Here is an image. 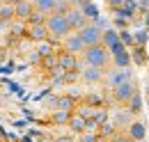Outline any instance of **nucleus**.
<instances>
[{
	"label": "nucleus",
	"instance_id": "f257e3e1",
	"mask_svg": "<svg viewBox=\"0 0 149 142\" xmlns=\"http://www.w3.org/2000/svg\"><path fill=\"white\" fill-rule=\"evenodd\" d=\"M80 60H83L85 67H99V69H108L112 64V55L103 44L87 46V48L83 51V55H80Z\"/></svg>",
	"mask_w": 149,
	"mask_h": 142
},
{
	"label": "nucleus",
	"instance_id": "f03ea898",
	"mask_svg": "<svg viewBox=\"0 0 149 142\" xmlns=\"http://www.w3.org/2000/svg\"><path fill=\"white\" fill-rule=\"evenodd\" d=\"M46 28H48V32H51V39H53V41H62V39H67V37L74 32V28H71V23H69L67 14H62V12H53V14H48Z\"/></svg>",
	"mask_w": 149,
	"mask_h": 142
},
{
	"label": "nucleus",
	"instance_id": "7ed1b4c3",
	"mask_svg": "<svg viewBox=\"0 0 149 142\" xmlns=\"http://www.w3.org/2000/svg\"><path fill=\"white\" fill-rule=\"evenodd\" d=\"M129 80H133L131 69H117V67H112V69H108V73H106L103 85H106L108 92H112V89H117L119 85H124V83H129Z\"/></svg>",
	"mask_w": 149,
	"mask_h": 142
},
{
	"label": "nucleus",
	"instance_id": "20e7f679",
	"mask_svg": "<svg viewBox=\"0 0 149 142\" xmlns=\"http://www.w3.org/2000/svg\"><path fill=\"white\" fill-rule=\"evenodd\" d=\"M57 64L62 73H69V71H83V60L74 53H67V51H57Z\"/></svg>",
	"mask_w": 149,
	"mask_h": 142
},
{
	"label": "nucleus",
	"instance_id": "39448f33",
	"mask_svg": "<svg viewBox=\"0 0 149 142\" xmlns=\"http://www.w3.org/2000/svg\"><path fill=\"white\" fill-rule=\"evenodd\" d=\"M110 55H112V67H117V69H129L131 64H133L131 48H126L124 44H119L117 48H112Z\"/></svg>",
	"mask_w": 149,
	"mask_h": 142
},
{
	"label": "nucleus",
	"instance_id": "423d86ee",
	"mask_svg": "<svg viewBox=\"0 0 149 142\" xmlns=\"http://www.w3.org/2000/svg\"><path fill=\"white\" fill-rule=\"evenodd\" d=\"M138 92V85H135V80H129V83H124V85H119L117 89H112V101L115 103H122V106H126L131 101V96Z\"/></svg>",
	"mask_w": 149,
	"mask_h": 142
},
{
	"label": "nucleus",
	"instance_id": "0eeeda50",
	"mask_svg": "<svg viewBox=\"0 0 149 142\" xmlns=\"http://www.w3.org/2000/svg\"><path fill=\"white\" fill-rule=\"evenodd\" d=\"M76 32H80L83 41H85V46H96V44L103 41V30H101L99 25H94L92 21H90L83 30H76Z\"/></svg>",
	"mask_w": 149,
	"mask_h": 142
},
{
	"label": "nucleus",
	"instance_id": "6e6552de",
	"mask_svg": "<svg viewBox=\"0 0 149 142\" xmlns=\"http://www.w3.org/2000/svg\"><path fill=\"white\" fill-rule=\"evenodd\" d=\"M106 73L108 69H99V67H83L80 71V80L85 85H101L106 80Z\"/></svg>",
	"mask_w": 149,
	"mask_h": 142
},
{
	"label": "nucleus",
	"instance_id": "1a4fd4ad",
	"mask_svg": "<svg viewBox=\"0 0 149 142\" xmlns=\"http://www.w3.org/2000/svg\"><path fill=\"white\" fill-rule=\"evenodd\" d=\"M110 119H112V124L122 131V128H129L138 117H133V115L129 112V108L124 106V108H115V110H110Z\"/></svg>",
	"mask_w": 149,
	"mask_h": 142
},
{
	"label": "nucleus",
	"instance_id": "9d476101",
	"mask_svg": "<svg viewBox=\"0 0 149 142\" xmlns=\"http://www.w3.org/2000/svg\"><path fill=\"white\" fill-rule=\"evenodd\" d=\"M87 46H85V41H83V37L80 32H71V35L67 37V39H62V51H67V53H74V55H83Z\"/></svg>",
	"mask_w": 149,
	"mask_h": 142
},
{
	"label": "nucleus",
	"instance_id": "9b49d317",
	"mask_svg": "<svg viewBox=\"0 0 149 142\" xmlns=\"http://www.w3.org/2000/svg\"><path fill=\"white\" fill-rule=\"evenodd\" d=\"M126 135H129L133 142L147 140V122H145V119H135V122L126 128Z\"/></svg>",
	"mask_w": 149,
	"mask_h": 142
},
{
	"label": "nucleus",
	"instance_id": "f8f14e48",
	"mask_svg": "<svg viewBox=\"0 0 149 142\" xmlns=\"http://www.w3.org/2000/svg\"><path fill=\"white\" fill-rule=\"evenodd\" d=\"M67 18H69V23H71V28H74V30H83V28L90 23V18L83 14V9H80V7H71V9L67 12Z\"/></svg>",
	"mask_w": 149,
	"mask_h": 142
},
{
	"label": "nucleus",
	"instance_id": "ddd939ff",
	"mask_svg": "<svg viewBox=\"0 0 149 142\" xmlns=\"http://www.w3.org/2000/svg\"><path fill=\"white\" fill-rule=\"evenodd\" d=\"M28 39L35 41V44H41V41L51 39V32H48L46 25H28Z\"/></svg>",
	"mask_w": 149,
	"mask_h": 142
},
{
	"label": "nucleus",
	"instance_id": "4468645a",
	"mask_svg": "<svg viewBox=\"0 0 149 142\" xmlns=\"http://www.w3.org/2000/svg\"><path fill=\"white\" fill-rule=\"evenodd\" d=\"M35 9H37V7H35V2H32V0H23V2H19V5H16V18L28 23V21H30V16L35 14Z\"/></svg>",
	"mask_w": 149,
	"mask_h": 142
},
{
	"label": "nucleus",
	"instance_id": "2eb2a0df",
	"mask_svg": "<svg viewBox=\"0 0 149 142\" xmlns=\"http://www.w3.org/2000/svg\"><path fill=\"white\" fill-rule=\"evenodd\" d=\"M67 128H69V133H71V135H76V138H78L80 133H85V131H87V119L74 112V117H71V122L67 124Z\"/></svg>",
	"mask_w": 149,
	"mask_h": 142
},
{
	"label": "nucleus",
	"instance_id": "dca6fc26",
	"mask_svg": "<svg viewBox=\"0 0 149 142\" xmlns=\"http://www.w3.org/2000/svg\"><path fill=\"white\" fill-rule=\"evenodd\" d=\"M108 51L112 48H117L119 44H122V39H119V30H115V28H108V30H103V41H101Z\"/></svg>",
	"mask_w": 149,
	"mask_h": 142
},
{
	"label": "nucleus",
	"instance_id": "f3484780",
	"mask_svg": "<svg viewBox=\"0 0 149 142\" xmlns=\"http://www.w3.org/2000/svg\"><path fill=\"white\" fill-rule=\"evenodd\" d=\"M131 57H133V64H138V67H145V64L149 62L147 46H133V48H131Z\"/></svg>",
	"mask_w": 149,
	"mask_h": 142
},
{
	"label": "nucleus",
	"instance_id": "a211bd4d",
	"mask_svg": "<svg viewBox=\"0 0 149 142\" xmlns=\"http://www.w3.org/2000/svg\"><path fill=\"white\" fill-rule=\"evenodd\" d=\"M96 133L103 138V140H110V138H115L117 133H119V128L112 124V119H108V122H103V124H99V128H96Z\"/></svg>",
	"mask_w": 149,
	"mask_h": 142
},
{
	"label": "nucleus",
	"instance_id": "6ab92c4d",
	"mask_svg": "<svg viewBox=\"0 0 149 142\" xmlns=\"http://www.w3.org/2000/svg\"><path fill=\"white\" fill-rule=\"evenodd\" d=\"M126 108H129V112L133 115V117H138V115L142 112V108H145V103H142V94L135 92V94L131 96V101L126 103Z\"/></svg>",
	"mask_w": 149,
	"mask_h": 142
},
{
	"label": "nucleus",
	"instance_id": "aec40b11",
	"mask_svg": "<svg viewBox=\"0 0 149 142\" xmlns=\"http://www.w3.org/2000/svg\"><path fill=\"white\" fill-rule=\"evenodd\" d=\"M71 117H74V112H69V110H55V112L51 115V122L55 126H67L71 122Z\"/></svg>",
	"mask_w": 149,
	"mask_h": 142
},
{
	"label": "nucleus",
	"instance_id": "412c9836",
	"mask_svg": "<svg viewBox=\"0 0 149 142\" xmlns=\"http://www.w3.org/2000/svg\"><path fill=\"white\" fill-rule=\"evenodd\" d=\"M80 9H83V14L90 18V21H96V18L101 16V12H99V7L94 5L92 0H83L80 2Z\"/></svg>",
	"mask_w": 149,
	"mask_h": 142
},
{
	"label": "nucleus",
	"instance_id": "4be33fe9",
	"mask_svg": "<svg viewBox=\"0 0 149 142\" xmlns=\"http://www.w3.org/2000/svg\"><path fill=\"white\" fill-rule=\"evenodd\" d=\"M9 32H12L14 37H28V23L14 18V21L9 23Z\"/></svg>",
	"mask_w": 149,
	"mask_h": 142
},
{
	"label": "nucleus",
	"instance_id": "5701e85b",
	"mask_svg": "<svg viewBox=\"0 0 149 142\" xmlns=\"http://www.w3.org/2000/svg\"><path fill=\"white\" fill-rule=\"evenodd\" d=\"M0 18L7 21V23H12V21L16 18V5H12V2L0 5Z\"/></svg>",
	"mask_w": 149,
	"mask_h": 142
},
{
	"label": "nucleus",
	"instance_id": "b1692460",
	"mask_svg": "<svg viewBox=\"0 0 149 142\" xmlns=\"http://www.w3.org/2000/svg\"><path fill=\"white\" fill-rule=\"evenodd\" d=\"M103 101H106V96H103V92H87L85 94V99H83V103H87V106H103Z\"/></svg>",
	"mask_w": 149,
	"mask_h": 142
},
{
	"label": "nucleus",
	"instance_id": "393cba45",
	"mask_svg": "<svg viewBox=\"0 0 149 142\" xmlns=\"http://www.w3.org/2000/svg\"><path fill=\"white\" fill-rule=\"evenodd\" d=\"M74 106H76V99H71L69 94H64V96H57L55 110H69V112H74Z\"/></svg>",
	"mask_w": 149,
	"mask_h": 142
},
{
	"label": "nucleus",
	"instance_id": "a878e982",
	"mask_svg": "<svg viewBox=\"0 0 149 142\" xmlns=\"http://www.w3.org/2000/svg\"><path fill=\"white\" fill-rule=\"evenodd\" d=\"M32 2L39 12H46V14H53L57 7V0H32Z\"/></svg>",
	"mask_w": 149,
	"mask_h": 142
},
{
	"label": "nucleus",
	"instance_id": "bb28decb",
	"mask_svg": "<svg viewBox=\"0 0 149 142\" xmlns=\"http://www.w3.org/2000/svg\"><path fill=\"white\" fill-rule=\"evenodd\" d=\"M119 39H122V44H124L126 48H133V46H135V32H131L129 28H126V30H119Z\"/></svg>",
	"mask_w": 149,
	"mask_h": 142
},
{
	"label": "nucleus",
	"instance_id": "cd10ccee",
	"mask_svg": "<svg viewBox=\"0 0 149 142\" xmlns=\"http://www.w3.org/2000/svg\"><path fill=\"white\" fill-rule=\"evenodd\" d=\"M76 142H103V138L96 133V131H85V133H80Z\"/></svg>",
	"mask_w": 149,
	"mask_h": 142
},
{
	"label": "nucleus",
	"instance_id": "c85d7f7f",
	"mask_svg": "<svg viewBox=\"0 0 149 142\" xmlns=\"http://www.w3.org/2000/svg\"><path fill=\"white\" fill-rule=\"evenodd\" d=\"M149 44V28H138L135 30V46H147Z\"/></svg>",
	"mask_w": 149,
	"mask_h": 142
},
{
	"label": "nucleus",
	"instance_id": "c756f323",
	"mask_svg": "<svg viewBox=\"0 0 149 142\" xmlns=\"http://www.w3.org/2000/svg\"><path fill=\"white\" fill-rule=\"evenodd\" d=\"M129 23H133V21L126 18V16H112V25H115V30H126Z\"/></svg>",
	"mask_w": 149,
	"mask_h": 142
},
{
	"label": "nucleus",
	"instance_id": "7c9ffc66",
	"mask_svg": "<svg viewBox=\"0 0 149 142\" xmlns=\"http://www.w3.org/2000/svg\"><path fill=\"white\" fill-rule=\"evenodd\" d=\"M74 5L69 2V0H57V7H55V12H62V14H67L69 9H71Z\"/></svg>",
	"mask_w": 149,
	"mask_h": 142
},
{
	"label": "nucleus",
	"instance_id": "2f4dec72",
	"mask_svg": "<svg viewBox=\"0 0 149 142\" xmlns=\"http://www.w3.org/2000/svg\"><path fill=\"white\" fill-rule=\"evenodd\" d=\"M110 142H133V140H131L126 133H122V131H119V133H117L115 138H110Z\"/></svg>",
	"mask_w": 149,
	"mask_h": 142
},
{
	"label": "nucleus",
	"instance_id": "473e14b6",
	"mask_svg": "<svg viewBox=\"0 0 149 142\" xmlns=\"http://www.w3.org/2000/svg\"><path fill=\"white\" fill-rule=\"evenodd\" d=\"M124 2H126V0H106L108 9H117V7H124Z\"/></svg>",
	"mask_w": 149,
	"mask_h": 142
},
{
	"label": "nucleus",
	"instance_id": "72a5a7b5",
	"mask_svg": "<svg viewBox=\"0 0 149 142\" xmlns=\"http://www.w3.org/2000/svg\"><path fill=\"white\" fill-rule=\"evenodd\" d=\"M53 142H76V140H74V135L69 133V135H57Z\"/></svg>",
	"mask_w": 149,
	"mask_h": 142
},
{
	"label": "nucleus",
	"instance_id": "f704fd0d",
	"mask_svg": "<svg viewBox=\"0 0 149 142\" xmlns=\"http://www.w3.org/2000/svg\"><path fill=\"white\" fill-rule=\"evenodd\" d=\"M140 14H142V25H145V28H149V9L140 12Z\"/></svg>",
	"mask_w": 149,
	"mask_h": 142
},
{
	"label": "nucleus",
	"instance_id": "c9c22d12",
	"mask_svg": "<svg viewBox=\"0 0 149 142\" xmlns=\"http://www.w3.org/2000/svg\"><path fill=\"white\" fill-rule=\"evenodd\" d=\"M138 2H140V9H142V12L149 9V0H138Z\"/></svg>",
	"mask_w": 149,
	"mask_h": 142
},
{
	"label": "nucleus",
	"instance_id": "e433bc0d",
	"mask_svg": "<svg viewBox=\"0 0 149 142\" xmlns=\"http://www.w3.org/2000/svg\"><path fill=\"white\" fill-rule=\"evenodd\" d=\"M21 142H32V138H30V135H23V138H21Z\"/></svg>",
	"mask_w": 149,
	"mask_h": 142
},
{
	"label": "nucleus",
	"instance_id": "4c0bfd02",
	"mask_svg": "<svg viewBox=\"0 0 149 142\" xmlns=\"http://www.w3.org/2000/svg\"><path fill=\"white\" fill-rule=\"evenodd\" d=\"M5 2H9V0H0V5H5Z\"/></svg>",
	"mask_w": 149,
	"mask_h": 142
},
{
	"label": "nucleus",
	"instance_id": "58836bf2",
	"mask_svg": "<svg viewBox=\"0 0 149 142\" xmlns=\"http://www.w3.org/2000/svg\"><path fill=\"white\" fill-rule=\"evenodd\" d=\"M147 92H149V78H147Z\"/></svg>",
	"mask_w": 149,
	"mask_h": 142
},
{
	"label": "nucleus",
	"instance_id": "ea45409f",
	"mask_svg": "<svg viewBox=\"0 0 149 142\" xmlns=\"http://www.w3.org/2000/svg\"><path fill=\"white\" fill-rule=\"evenodd\" d=\"M147 106H149V96H147Z\"/></svg>",
	"mask_w": 149,
	"mask_h": 142
},
{
	"label": "nucleus",
	"instance_id": "a19ab883",
	"mask_svg": "<svg viewBox=\"0 0 149 142\" xmlns=\"http://www.w3.org/2000/svg\"><path fill=\"white\" fill-rule=\"evenodd\" d=\"M140 142H147V140H140Z\"/></svg>",
	"mask_w": 149,
	"mask_h": 142
}]
</instances>
